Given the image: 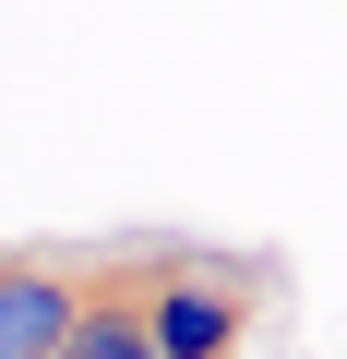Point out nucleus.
<instances>
[{
  "label": "nucleus",
  "instance_id": "obj_1",
  "mask_svg": "<svg viewBox=\"0 0 347 359\" xmlns=\"http://www.w3.org/2000/svg\"><path fill=\"white\" fill-rule=\"evenodd\" d=\"M252 276H264V264H228V252H192V240H156V252H144L156 347H168V359H240V335H252Z\"/></svg>",
  "mask_w": 347,
  "mask_h": 359
},
{
  "label": "nucleus",
  "instance_id": "obj_2",
  "mask_svg": "<svg viewBox=\"0 0 347 359\" xmlns=\"http://www.w3.org/2000/svg\"><path fill=\"white\" fill-rule=\"evenodd\" d=\"M96 264L84 252H0V359H60Z\"/></svg>",
  "mask_w": 347,
  "mask_h": 359
},
{
  "label": "nucleus",
  "instance_id": "obj_3",
  "mask_svg": "<svg viewBox=\"0 0 347 359\" xmlns=\"http://www.w3.org/2000/svg\"><path fill=\"white\" fill-rule=\"evenodd\" d=\"M60 359H168V347H156V311H144V252L96 264V287H84V311H72Z\"/></svg>",
  "mask_w": 347,
  "mask_h": 359
}]
</instances>
